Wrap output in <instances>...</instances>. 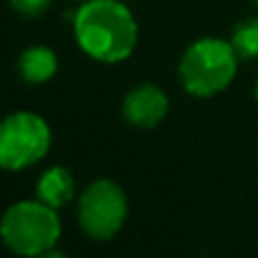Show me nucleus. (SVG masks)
I'll return each instance as SVG.
<instances>
[{
  "mask_svg": "<svg viewBox=\"0 0 258 258\" xmlns=\"http://www.w3.org/2000/svg\"><path fill=\"white\" fill-rule=\"evenodd\" d=\"M256 100H258V80H256Z\"/></svg>",
  "mask_w": 258,
  "mask_h": 258,
  "instance_id": "f8f14e48",
  "label": "nucleus"
},
{
  "mask_svg": "<svg viewBox=\"0 0 258 258\" xmlns=\"http://www.w3.org/2000/svg\"><path fill=\"white\" fill-rule=\"evenodd\" d=\"M80 3H86V0H80Z\"/></svg>",
  "mask_w": 258,
  "mask_h": 258,
  "instance_id": "4468645a",
  "label": "nucleus"
},
{
  "mask_svg": "<svg viewBox=\"0 0 258 258\" xmlns=\"http://www.w3.org/2000/svg\"><path fill=\"white\" fill-rule=\"evenodd\" d=\"M36 258H68V256H66V254H61V251L50 249V251H45V254H41V256H36Z\"/></svg>",
  "mask_w": 258,
  "mask_h": 258,
  "instance_id": "9b49d317",
  "label": "nucleus"
},
{
  "mask_svg": "<svg viewBox=\"0 0 258 258\" xmlns=\"http://www.w3.org/2000/svg\"><path fill=\"white\" fill-rule=\"evenodd\" d=\"M231 45L238 59H256L258 57V18H245L233 27Z\"/></svg>",
  "mask_w": 258,
  "mask_h": 258,
  "instance_id": "1a4fd4ad",
  "label": "nucleus"
},
{
  "mask_svg": "<svg viewBox=\"0 0 258 258\" xmlns=\"http://www.w3.org/2000/svg\"><path fill=\"white\" fill-rule=\"evenodd\" d=\"M75 39L89 57L118 63L134 52L138 25L120 0H86L73 18Z\"/></svg>",
  "mask_w": 258,
  "mask_h": 258,
  "instance_id": "f257e3e1",
  "label": "nucleus"
},
{
  "mask_svg": "<svg viewBox=\"0 0 258 258\" xmlns=\"http://www.w3.org/2000/svg\"><path fill=\"white\" fill-rule=\"evenodd\" d=\"M77 218L84 233L95 240H109L122 229L127 218L125 190L111 179H98L80 197Z\"/></svg>",
  "mask_w": 258,
  "mask_h": 258,
  "instance_id": "39448f33",
  "label": "nucleus"
},
{
  "mask_svg": "<svg viewBox=\"0 0 258 258\" xmlns=\"http://www.w3.org/2000/svg\"><path fill=\"white\" fill-rule=\"evenodd\" d=\"M57 73V54L45 45H32L18 57V75L27 84H43Z\"/></svg>",
  "mask_w": 258,
  "mask_h": 258,
  "instance_id": "0eeeda50",
  "label": "nucleus"
},
{
  "mask_svg": "<svg viewBox=\"0 0 258 258\" xmlns=\"http://www.w3.org/2000/svg\"><path fill=\"white\" fill-rule=\"evenodd\" d=\"M168 113V95L154 84H141L127 93L122 116L134 127H154Z\"/></svg>",
  "mask_w": 258,
  "mask_h": 258,
  "instance_id": "423d86ee",
  "label": "nucleus"
},
{
  "mask_svg": "<svg viewBox=\"0 0 258 258\" xmlns=\"http://www.w3.org/2000/svg\"><path fill=\"white\" fill-rule=\"evenodd\" d=\"M73 192H75V181H73L71 172L61 165L48 168L36 183V197L52 209L63 206L73 197Z\"/></svg>",
  "mask_w": 258,
  "mask_h": 258,
  "instance_id": "6e6552de",
  "label": "nucleus"
},
{
  "mask_svg": "<svg viewBox=\"0 0 258 258\" xmlns=\"http://www.w3.org/2000/svg\"><path fill=\"white\" fill-rule=\"evenodd\" d=\"M238 71V54L231 41L200 39L186 48L179 63L183 89L195 98L218 95L233 82Z\"/></svg>",
  "mask_w": 258,
  "mask_h": 258,
  "instance_id": "f03ea898",
  "label": "nucleus"
},
{
  "mask_svg": "<svg viewBox=\"0 0 258 258\" xmlns=\"http://www.w3.org/2000/svg\"><path fill=\"white\" fill-rule=\"evenodd\" d=\"M9 3H12V7L16 9L18 14L30 16V18H36L50 7L52 0H9Z\"/></svg>",
  "mask_w": 258,
  "mask_h": 258,
  "instance_id": "9d476101",
  "label": "nucleus"
},
{
  "mask_svg": "<svg viewBox=\"0 0 258 258\" xmlns=\"http://www.w3.org/2000/svg\"><path fill=\"white\" fill-rule=\"evenodd\" d=\"M52 134L39 113L16 111L0 120V168L25 170L50 150Z\"/></svg>",
  "mask_w": 258,
  "mask_h": 258,
  "instance_id": "20e7f679",
  "label": "nucleus"
},
{
  "mask_svg": "<svg viewBox=\"0 0 258 258\" xmlns=\"http://www.w3.org/2000/svg\"><path fill=\"white\" fill-rule=\"evenodd\" d=\"M61 222L52 206L36 202H16L0 218V238L18 256H41L57 245Z\"/></svg>",
  "mask_w": 258,
  "mask_h": 258,
  "instance_id": "7ed1b4c3",
  "label": "nucleus"
},
{
  "mask_svg": "<svg viewBox=\"0 0 258 258\" xmlns=\"http://www.w3.org/2000/svg\"><path fill=\"white\" fill-rule=\"evenodd\" d=\"M254 3H256V7H258V0H254Z\"/></svg>",
  "mask_w": 258,
  "mask_h": 258,
  "instance_id": "ddd939ff",
  "label": "nucleus"
}]
</instances>
